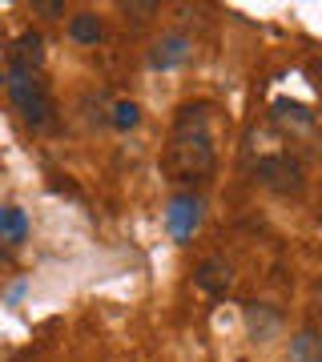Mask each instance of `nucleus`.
Segmentation results:
<instances>
[{
	"mask_svg": "<svg viewBox=\"0 0 322 362\" xmlns=\"http://www.w3.org/2000/svg\"><path fill=\"white\" fill-rule=\"evenodd\" d=\"M306 77H310V85L322 93V57H314V61H306Z\"/></svg>",
	"mask_w": 322,
	"mask_h": 362,
	"instance_id": "nucleus-16",
	"label": "nucleus"
},
{
	"mask_svg": "<svg viewBox=\"0 0 322 362\" xmlns=\"http://www.w3.org/2000/svg\"><path fill=\"white\" fill-rule=\"evenodd\" d=\"M69 37L77 40V45H97L101 40V21L93 13H77L69 21Z\"/></svg>",
	"mask_w": 322,
	"mask_h": 362,
	"instance_id": "nucleus-12",
	"label": "nucleus"
},
{
	"mask_svg": "<svg viewBox=\"0 0 322 362\" xmlns=\"http://www.w3.org/2000/svg\"><path fill=\"white\" fill-rule=\"evenodd\" d=\"M318 306H322V282H318Z\"/></svg>",
	"mask_w": 322,
	"mask_h": 362,
	"instance_id": "nucleus-17",
	"label": "nucleus"
},
{
	"mask_svg": "<svg viewBox=\"0 0 322 362\" xmlns=\"http://www.w3.org/2000/svg\"><path fill=\"white\" fill-rule=\"evenodd\" d=\"M8 97H13V105L21 109V117L33 129H49L52 125V97L33 73H13L8 77Z\"/></svg>",
	"mask_w": 322,
	"mask_h": 362,
	"instance_id": "nucleus-2",
	"label": "nucleus"
},
{
	"mask_svg": "<svg viewBox=\"0 0 322 362\" xmlns=\"http://www.w3.org/2000/svg\"><path fill=\"white\" fill-rule=\"evenodd\" d=\"M154 13H157V4H125V16H133V21H149Z\"/></svg>",
	"mask_w": 322,
	"mask_h": 362,
	"instance_id": "nucleus-15",
	"label": "nucleus"
},
{
	"mask_svg": "<svg viewBox=\"0 0 322 362\" xmlns=\"http://www.w3.org/2000/svg\"><path fill=\"white\" fill-rule=\"evenodd\" d=\"M193 282L202 286L206 294L214 298H226L234 290V266L226 258H206L202 266H197V274H193Z\"/></svg>",
	"mask_w": 322,
	"mask_h": 362,
	"instance_id": "nucleus-6",
	"label": "nucleus"
},
{
	"mask_svg": "<svg viewBox=\"0 0 322 362\" xmlns=\"http://www.w3.org/2000/svg\"><path fill=\"white\" fill-rule=\"evenodd\" d=\"M190 52H193L190 37H181V33H166V37L149 49V65L161 69V73H169V69L185 65V61H190Z\"/></svg>",
	"mask_w": 322,
	"mask_h": 362,
	"instance_id": "nucleus-5",
	"label": "nucleus"
},
{
	"mask_svg": "<svg viewBox=\"0 0 322 362\" xmlns=\"http://www.w3.org/2000/svg\"><path fill=\"white\" fill-rule=\"evenodd\" d=\"M290 362H322V334L318 330H298L290 342Z\"/></svg>",
	"mask_w": 322,
	"mask_h": 362,
	"instance_id": "nucleus-11",
	"label": "nucleus"
},
{
	"mask_svg": "<svg viewBox=\"0 0 322 362\" xmlns=\"http://www.w3.org/2000/svg\"><path fill=\"white\" fill-rule=\"evenodd\" d=\"M8 61H13V73H33V77H37L40 61H45V40H40L37 33H21V37L13 40Z\"/></svg>",
	"mask_w": 322,
	"mask_h": 362,
	"instance_id": "nucleus-7",
	"label": "nucleus"
},
{
	"mask_svg": "<svg viewBox=\"0 0 322 362\" xmlns=\"http://www.w3.org/2000/svg\"><path fill=\"white\" fill-rule=\"evenodd\" d=\"M25 238H28V214L21 206H0V242L16 246Z\"/></svg>",
	"mask_w": 322,
	"mask_h": 362,
	"instance_id": "nucleus-10",
	"label": "nucleus"
},
{
	"mask_svg": "<svg viewBox=\"0 0 322 362\" xmlns=\"http://www.w3.org/2000/svg\"><path fill=\"white\" fill-rule=\"evenodd\" d=\"M270 113L278 125H286V129H298V133H306L314 129V113H310L302 101H290V97H278V101L270 105Z\"/></svg>",
	"mask_w": 322,
	"mask_h": 362,
	"instance_id": "nucleus-9",
	"label": "nucleus"
},
{
	"mask_svg": "<svg viewBox=\"0 0 322 362\" xmlns=\"http://www.w3.org/2000/svg\"><path fill=\"white\" fill-rule=\"evenodd\" d=\"M202 197L197 194H178L173 202H169L166 209V230L178 238V242H190L193 233H197V226H202Z\"/></svg>",
	"mask_w": 322,
	"mask_h": 362,
	"instance_id": "nucleus-4",
	"label": "nucleus"
},
{
	"mask_svg": "<svg viewBox=\"0 0 322 362\" xmlns=\"http://www.w3.org/2000/svg\"><path fill=\"white\" fill-rule=\"evenodd\" d=\"M109 121H113L121 133H129V129H137V125H142V109H137L133 101H117V105H113V117H109Z\"/></svg>",
	"mask_w": 322,
	"mask_h": 362,
	"instance_id": "nucleus-13",
	"label": "nucleus"
},
{
	"mask_svg": "<svg viewBox=\"0 0 322 362\" xmlns=\"http://www.w3.org/2000/svg\"><path fill=\"white\" fill-rule=\"evenodd\" d=\"M254 181L270 194H302V165H298L290 153H266L254 161Z\"/></svg>",
	"mask_w": 322,
	"mask_h": 362,
	"instance_id": "nucleus-3",
	"label": "nucleus"
},
{
	"mask_svg": "<svg viewBox=\"0 0 322 362\" xmlns=\"http://www.w3.org/2000/svg\"><path fill=\"white\" fill-rule=\"evenodd\" d=\"M246 330H250L254 342H270V338L282 330V318H278V310H270V306L250 302V306H246Z\"/></svg>",
	"mask_w": 322,
	"mask_h": 362,
	"instance_id": "nucleus-8",
	"label": "nucleus"
},
{
	"mask_svg": "<svg viewBox=\"0 0 322 362\" xmlns=\"http://www.w3.org/2000/svg\"><path fill=\"white\" fill-rule=\"evenodd\" d=\"M33 13H40V16H49V21H52V16L64 13V4H61V0H37V4H33Z\"/></svg>",
	"mask_w": 322,
	"mask_h": 362,
	"instance_id": "nucleus-14",
	"label": "nucleus"
},
{
	"mask_svg": "<svg viewBox=\"0 0 322 362\" xmlns=\"http://www.w3.org/2000/svg\"><path fill=\"white\" fill-rule=\"evenodd\" d=\"M218 161V145H214V121H209V105H185L173 121L166 149V169L173 181H197L206 177Z\"/></svg>",
	"mask_w": 322,
	"mask_h": 362,
	"instance_id": "nucleus-1",
	"label": "nucleus"
}]
</instances>
